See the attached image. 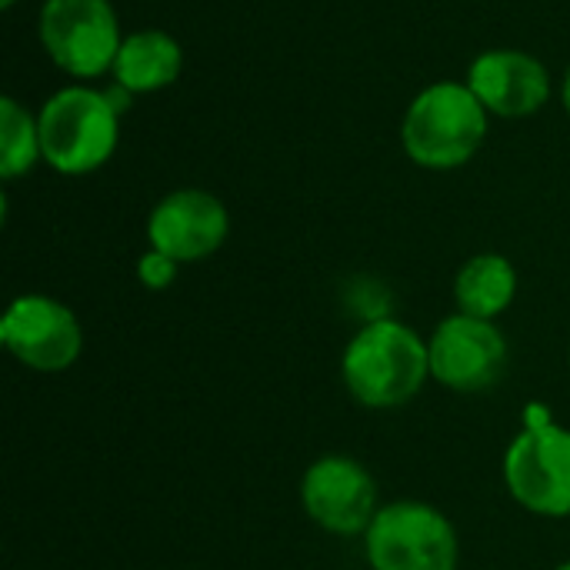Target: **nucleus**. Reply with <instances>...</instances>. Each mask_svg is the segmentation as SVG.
<instances>
[{
	"instance_id": "obj_14",
	"label": "nucleus",
	"mask_w": 570,
	"mask_h": 570,
	"mask_svg": "<svg viewBox=\"0 0 570 570\" xmlns=\"http://www.w3.org/2000/svg\"><path fill=\"white\" fill-rule=\"evenodd\" d=\"M43 160L40 124L17 97H0V177L7 184L27 177Z\"/></svg>"
},
{
	"instance_id": "obj_2",
	"label": "nucleus",
	"mask_w": 570,
	"mask_h": 570,
	"mask_svg": "<svg viewBox=\"0 0 570 570\" xmlns=\"http://www.w3.org/2000/svg\"><path fill=\"white\" fill-rule=\"evenodd\" d=\"M43 164L63 177H87L100 170L120 140V107L114 94L70 83L43 100L37 110Z\"/></svg>"
},
{
	"instance_id": "obj_1",
	"label": "nucleus",
	"mask_w": 570,
	"mask_h": 570,
	"mask_svg": "<svg viewBox=\"0 0 570 570\" xmlns=\"http://www.w3.org/2000/svg\"><path fill=\"white\" fill-rule=\"evenodd\" d=\"M431 377L428 341L404 321H367L341 354V381L367 411H394L411 404Z\"/></svg>"
},
{
	"instance_id": "obj_13",
	"label": "nucleus",
	"mask_w": 570,
	"mask_h": 570,
	"mask_svg": "<svg viewBox=\"0 0 570 570\" xmlns=\"http://www.w3.org/2000/svg\"><path fill=\"white\" fill-rule=\"evenodd\" d=\"M518 297V271L504 254H474L454 277V304L461 314L498 321Z\"/></svg>"
},
{
	"instance_id": "obj_8",
	"label": "nucleus",
	"mask_w": 570,
	"mask_h": 570,
	"mask_svg": "<svg viewBox=\"0 0 570 570\" xmlns=\"http://www.w3.org/2000/svg\"><path fill=\"white\" fill-rule=\"evenodd\" d=\"M431 381L454 394H484L508 371V337L494 321H481L471 314L444 317L431 341Z\"/></svg>"
},
{
	"instance_id": "obj_7",
	"label": "nucleus",
	"mask_w": 570,
	"mask_h": 570,
	"mask_svg": "<svg viewBox=\"0 0 570 570\" xmlns=\"http://www.w3.org/2000/svg\"><path fill=\"white\" fill-rule=\"evenodd\" d=\"M301 504L311 524L334 538H364L384 508L374 474L347 454H324L304 471Z\"/></svg>"
},
{
	"instance_id": "obj_3",
	"label": "nucleus",
	"mask_w": 570,
	"mask_h": 570,
	"mask_svg": "<svg viewBox=\"0 0 570 570\" xmlns=\"http://www.w3.org/2000/svg\"><path fill=\"white\" fill-rule=\"evenodd\" d=\"M488 110L468 83H428L404 110L401 147L424 170H458L488 137Z\"/></svg>"
},
{
	"instance_id": "obj_12",
	"label": "nucleus",
	"mask_w": 570,
	"mask_h": 570,
	"mask_svg": "<svg viewBox=\"0 0 570 570\" xmlns=\"http://www.w3.org/2000/svg\"><path fill=\"white\" fill-rule=\"evenodd\" d=\"M180 70H184V47L177 43V37H170L167 30L147 27V30H134L124 37L117 60L110 67V77L120 90L137 97V94H157L170 87L180 77Z\"/></svg>"
},
{
	"instance_id": "obj_11",
	"label": "nucleus",
	"mask_w": 570,
	"mask_h": 570,
	"mask_svg": "<svg viewBox=\"0 0 570 570\" xmlns=\"http://www.w3.org/2000/svg\"><path fill=\"white\" fill-rule=\"evenodd\" d=\"M474 97L494 117H531L551 100V73L548 67L514 47H494L471 60L468 80Z\"/></svg>"
},
{
	"instance_id": "obj_15",
	"label": "nucleus",
	"mask_w": 570,
	"mask_h": 570,
	"mask_svg": "<svg viewBox=\"0 0 570 570\" xmlns=\"http://www.w3.org/2000/svg\"><path fill=\"white\" fill-rule=\"evenodd\" d=\"M177 271H180V264H177L174 257L154 250V247H147V250L140 254V261H137V281H140L147 291H167V287L177 281Z\"/></svg>"
},
{
	"instance_id": "obj_17",
	"label": "nucleus",
	"mask_w": 570,
	"mask_h": 570,
	"mask_svg": "<svg viewBox=\"0 0 570 570\" xmlns=\"http://www.w3.org/2000/svg\"><path fill=\"white\" fill-rule=\"evenodd\" d=\"M13 3H17V0H0V7H3V10H10Z\"/></svg>"
},
{
	"instance_id": "obj_9",
	"label": "nucleus",
	"mask_w": 570,
	"mask_h": 570,
	"mask_svg": "<svg viewBox=\"0 0 570 570\" xmlns=\"http://www.w3.org/2000/svg\"><path fill=\"white\" fill-rule=\"evenodd\" d=\"M0 341L17 364L37 374H60L83 354V327L77 314L47 294H20L0 321Z\"/></svg>"
},
{
	"instance_id": "obj_5",
	"label": "nucleus",
	"mask_w": 570,
	"mask_h": 570,
	"mask_svg": "<svg viewBox=\"0 0 570 570\" xmlns=\"http://www.w3.org/2000/svg\"><path fill=\"white\" fill-rule=\"evenodd\" d=\"M374 570H458L461 541L444 511L428 501H394L377 511L364 534Z\"/></svg>"
},
{
	"instance_id": "obj_6",
	"label": "nucleus",
	"mask_w": 570,
	"mask_h": 570,
	"mask_svg": "<svg viewBox=\"0 0 570 570\" xmlns=\"http://www.w3.org/2000/svg\"><path fill=\"white\" fill-rule=\"evenodd\" d=\"M37 37L43 53L77 80L110 73L124 43L110 0H43Z\"/></svg>"
},
{
	"instance_id": "obj_4",
	"label": "nucleus",
	"mask_w": 570,
	"mask_h": 570,
	"mask_svg": "<svg viewBox=\"0 0 570 570\" xmlns=\"http://www.w3.org/2000/svg\"><path fill=\"white\" fill-rule=\"evenodd\" d=\"M504 488L538 518H570V428L544 404L524 407V428L504 451Z\"/></svg>"
},
{
	"instance_id": "obj_10",
	"label": "nucleus",
	"mask_w": 570,
	"mask_h": 570,
	"mask_svg": "<svg viewBox=\"0 0 570 570\" xmlns=\"http://www.w3.org/2000/svg\"><path fill=\"white\" fill-rule=\"evenodd\" d=\"M230 234V214L220 197L200 187L164 194L147 217V244L177 264L214 257Z\"/></svg>"
},
{
	"instance_id": "obj_16",
	"label": "nucleus",
	"mask_w": 570,
	"mask_h": 570,
	"mask_svg": "<svg viewBox=\"0 0 570 570\" xmlns=\"http://www.w3.org/2000/svg\"><path fill=\"white\" fill-rule=\"evenodd\" d=\"M561 104H564V110H568L570 117V67L568 73H564V83H561Z\"/></svg>"
},
{
	"instance_id": "obj_19",
	"label": "nucleus",
	"mask_w": 570,
	"mask_h": 570,
	"mask_svg": "<svg viewBox=\"0 0 570 570\" xmlns=\"http://www.w3.org/2000/svg\"><path fill=\"white\" fill-rule=\"evenodd\" d=\"M568 364H570V347H568Z\"/></svg>"
},
{
	"instance_id": "obj_18",
	"label": "nucleus",
	"mask_w": 570,
	"mask_h": 570,
	"mask_svg": "<svg viewBox=\"0 0 570 570\" xmlns=\"http://www.w3.org/2000/svg\"><path fill=\"white\" fill-rule=\"evenodd\" d=\"M554 570H570V561H564V564H558V568Z\"/></svg>"
}]
</instances>
